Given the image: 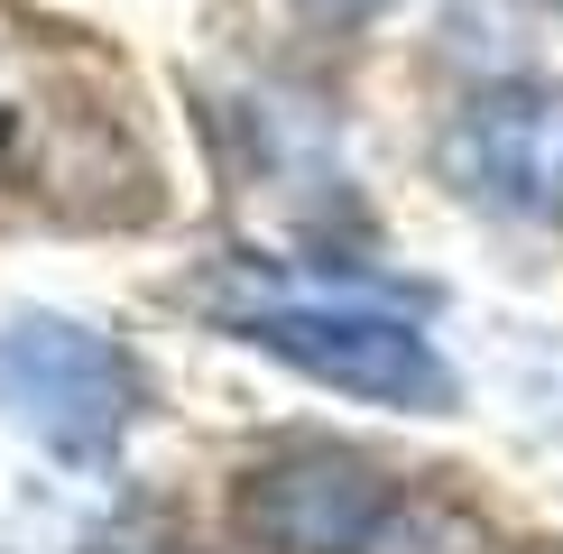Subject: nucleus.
<instances>
[{
    "instance_id": "1",
    "label": "nucleus",
    "mask_w": 563,
    "mask_h": 554,
    "mask_svg": "<svg viewBox=\"0 0 563 554\" xmlns=\"http://www.w3.org/2000/svg\"><path fill=\"white\" fill-rule=\"evenodd\" d=\"M0 407H10L19 434H37L46 453L92 462L121 444L130 407H139V369L111 352L102 333L56 314H29L0 333Z\"/></svg>"
},
{
    "instance_id": "2",
    "label": "nucleus",
    "mask_w": 563,
    "mask_h": 554,
    "mask_svg": "<svg viewBox=\"0 0 563 554\" xmlns=\"http://www.w3.org/2000/svg\"><path fill=\"white\" fill-rule=\"evenodd\" d=\"M241 342L277 352L287 369L323 388H351L369 407H453V369L416 323L369 314V306H268L241 314Z\"/></svg>"
},
{
    "instance_id": "3",
    "label": "nucleus",
    "mask_w": 563,
    "mask_h": 554,
    "mask_svg": "<svg viewBox=\"0 0 563 554\" xmlns=\"http://www.w3.org/2000/svg\"><path fill=\"white\" fill-rule=\"evenodd\" d=\"M443 167L518 222H563V84H499L443 138Z\"/></svg>"
},
{
    "instance_id": "4",
    "label": "nucleus",
    "mask_w": 563,
    "mask_h": 554,
    "mask_svg": "<svg viewBox=\"0 0 563 554\" xmlns=\"http://www.w3.org/2000/svg\"><path fill=\"white\" fill-rule=\"evenodd\" d=\"M388 508V480L369 472L361 453H333V444H305L268 472H250L241 490V527L277 554H351L369 536V518Z\"/></svg>"
},
{
    "instance_id": "5",
    "label": "nucleus",
    "mask_w": 563,
    "mask_h": 554,
    "mask_svg": "<svg viewBox=\"0 0 563 554\" xmlns=\"http://www.w3.org/2000/svg\"><path fill=\"white\" fill-rule=\"evenodd\" d=\"M489 536L472 518H462L453 499H397L388 490V508L369 518V536L351 545V554H481Z\"/></svg>"
},
{
    "instance_id": "6",
    "label": "nucleus",
    "mask_w": 563,
    "mask_h": 554,
    "mask_svg": "<svg viewBox=\"0 0 563 554\" xmlns=\"http://www.w3.org/2000/svg\"><path fill=\"white\" fill-rule=\"evenodd\" d=\"M296 10H314V19H333V29H351V19H379L388 0H296Z\"/></svg>"
},
{
    "instance_id": "7",
    "label": "nucleus",
    "mask_w": 563,
    "mask_h": 554,
    "mask_svg": "<svg viewBox=\"0 0 563 554\" xmlns=\"http://www.w3.org/2000/svg\"><path fill=\"white\" fill-rule=\"evenodd\" d=\"M0 130H10V111H0Z\"/></svg>"
},
{
    "instance_id": "8",
    "label": "nucleus",
    "mask_w": 563,
    "mask_h": 554,
    "mask_svg": "<svg viewBox=\"0 0 563 554\" xmlns=\"http://www.w3.org/2000/svg\"><path fill=\"white\" fill-rule=\"evenodd\" d=\"M157 554H176V545H157Z\"/></svg>"
},
{
    "instance_id": "9",
    "label": "nucleus",
    "mask_w": 563,
    "mask_h": 554,
    "mask_svg": "<svg viewBox=\"0 0 563 554\" xmlns=\"http://www.w3.org/2000/svg\"><path fill=\"white\" fill-rule=\"evenodd\" d=\"M536 554H554V545H536Z\"/></svg>"
},
{
    "instance_id": "10",
    "label": "nucleus",
    "mask_w": 563,
    "mask_h": 554,
    "mask_svg": "<svg viewBox=\"0 0 563 554\" xmlns=\"http://www.w3.org/2000/svg\"><path fill=\"white\" fill-rule=\"evenodd\" d=\"M554 10H563V0H554Z\"/></svg>"
}]
</instances>
